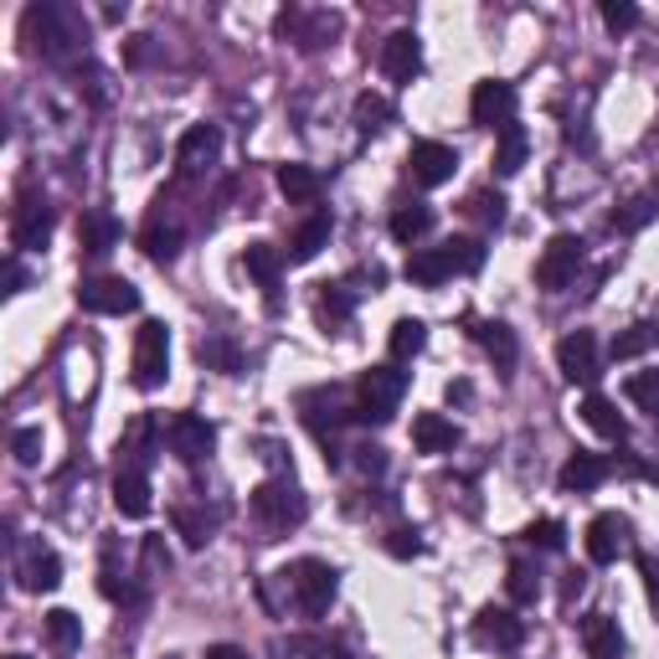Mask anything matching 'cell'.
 <instances>
[{"mask_svg": "<svg viewBox=\"0 0 659 659\" xmlns=\"http://www.w3.org/2000/svg\"><path fill=\"white\" fill-rule=\"evenodd\" d=\"M21 36L32 42L36 57H47V63H57V68L78 63V52H83V42H88L78 11L57 5V0H36V5H26V16H21Z\"/></svg>", "mask_w": 659, "mask_h": 659, "instance_id": "cell-1", "label": "cell"}, {"mask_svg": "<svg viewBox=\"0 0 659 659\" xmlns=\"http://www.w3.org/2000/svg\"><path fill=\"white\" fill-rule=\"evenodd\" d=\"M284 588L288 598H294V609L305 613V618H325L330 613V603H336V592H340V572L330 567V561H294V567H284Z\"/></svg>", "mask_w": 659, "mask_h": 659, "instance_id": "cell-2", "label": "cell"}, {"mask_svg": "<svg viewBox=\"0 0 659 659\" xmlns=\"http://www.w3.org/2000/svg\"><path fill=\"white\" fill-rule=\"evenodd\" d=\"M407 391V372L397 366H372L355 382V423H387Z\"/></svg>", "mask_w": 659, "mask_h": 659, "instance_id": "cell-3", "label": "cell"}, {"mask_svg": "<svg viewBox=\"0 0 659 659\" xmlns=\"http://www.w3.org/2000/svg\"><path fill=\"white\" fill-rule=\"evenodd\" d=\"M305 495H299V485L294 479H263L253 490V515L263 531H288V525L305 521Z\"/></svg>", "mask_w": 659, "mask_h": 659, "instance_id": "cell-4", "label": "cell"}, {"mask_svg": "<svg viewBox=\"0 0 659 659\" xmlns=\"http://www.w3.org/2000/svg\"><path fill=\"white\" fill-rule=\"evenodd\" d=\"M170 372V325L166 320H145L135 330V387L155 391Z\"/></svg>", "mask_w": 659, "mask_h": 659, "instance_id": "cell-5", "label": "cell"}, {"mask_svg": "<svg viewBox=\"0 0 659 659\" xmlns=\"http://www.w3.org/2000/svg\"><path fill=\"white\" fill-rule=\"evenodd\" d=\"M273 32L284 36V42H294L299 52H320L330 47V36H340V16L336 11H299V5H288V11H279Z\"/></svg>", "mask_w": 659, "mask_h": 659, "instance_id": "cell-6", "label": "cell"}, {"mask_svg": "<svg viewBox=\"0 0 659 659\" xmlns=\"http://www.w3.org/2000/svg\"><path fill=\"white\" fill-rule=\"evenodd\" d=\"M78 305L88 315H135L139 309V288L129 279H118V273H93L78 284Z\"/></svg>", "mask_w": 659, "mask_h": 659, "instance_id": "cell-7", "label": "cell"}, {"mask_svg": "<svg viewBox=\"0 0 659 659\" xmlns=\"http://www.w3.org/2000/svg\"><path fill=\"white\" fill-rule=\"evenodd\" d=\"M577 269H582V237L557 232L542 248V258H536V284L552 288V294H561V288L577 279Z\"/></svg>", "mask_w": 659, "mask_h": 659, "instance_id": "cell-8", "label": "cell"}, {"mask_svg": "<svg viewBox=\"0 0 659 659\" xmlns=\"http://www.w3.org/2000/svg\"><path fill=\"white\" fill-rule=\"evenodd\" d=\"M166 443L181 464H202V458L217 448V428L206 423V418H196V412H175L166 423Z\"/></svg>", "mask_w": 659, "mask_h": 659, "instance_id": "cell-9", "label": "cell"}, {"mask_svg": "<svg viewBox=\"0 0 659 659\" xmlns=\"http://www.w3.org/2000/svg\"><path fill=\"white\" fill-rule=\"evenodd\" d=\"M469 118L479 124V129H510V124H515V88L500 83V78H485V83H474Z\"/></svg>", "mask_w": 659, "mask_h": 659, "instance_id": "cell-10", "label": "cell"}, {"mask_svg": "<svg viewBox=\"0 0 659 659\" xmlns=\"http://www.w3.org/2000/svg\"><path fill=\"white\" fill-rule=\"evenodd\" d=\"M557 366H561V376H567L572 387H592V382L603 376V366H598V336H592V330H572V336H561Z\"/></svg>", "mask_w": 659, "mask_h": 659, "instance_id": "cell-11", "label": "cell"}, {"mask_svg": "<svg viewBox=\"0 0 659 659\" xmlns=\"http://www.w3.org/2000/svg\"><path fill=\"white\" fill-rule=\"evenodd\" d=\"M407 166H412V181L418 186H448L458 170V155L454 145H439V139H423V145H412V155H407Z\"/></svg>", "mask_w": 659, "mask_h": 659, "instance_id": "cell-12", "label": "cell"}, {"mask_svg": "<svg viewBox=\"0 0 659 659\" xmlns=\"http://www.w3.org/2000/svg\"><path fill=\"white\" fill-rule=\"evenodd\" d=\"M16 577L26 592H52L57 582H63V561H57V552L42 542H26L16 552Z\"/></svg>", "mask_w": 659, "mask_h": 659, "instance_id": "cell-13", "label": "cell"}, {"mask_svg": "<svg viewBox=\"0 0 659 659\" xmlns=\"http://www.w3.org/2000/svg\"><path fill=\"white\" fill-rule=\"evenodd\" d=\"M382 72H387L391 83H412L418 72H423V42H418V32H391L387 42H382Z\"/></svg>", "mask_w": 659, "mask_h": 659, "instance_id": "cell-14", "label": "cell"}, {"mask_svg": "<svg viewBox=\"0 0 659 659\" xmlns=\"http://www.w3.org/2000/svg\"><path fill=\"white\" fill-rule=\"evenodd\" d=\"M217 155H221L217 124H191L181 135V145H175V166H181V175H202L206 166H217Z\"/></svg>", "mask_w": 659, "mask_h": 659, "instance_id": "cell-15", "label": "cell"}, {"mask_svg": "<svg viewBox=\"0 0 659 659\" xmlns=\"http://www.w3.org/2000/svg\"><path fill=\"white\" fill-rule=\"evenodd\" d=\"M52 206L36 202V196H26V202L16 206V217H11V242H16L21 253H32V248H47L52 237Z\"/></svg>", "mask_w": 659, "mask_h": 659, "instance_id": "cell-16", "label": "cell"}, {"mask_svg": "<svg viewBox=\"0 0 659 659\" xmlns=\"http://www.w3.org/2000/svg\"><path fill=\"white\" fill-rule=\"evenodd\" d=\"M624 546H628V521L624 515H598V521L588 525V557L598 561V567H609V561L624 557Z\"/></svg>", "mask_w": 659, "mask_h": 659, "instance_id": "cell-17", "label": "cell"}, {"mask_svg": "<svg viewBox=\"0 0 659 659\" xmlns=\"http://www.w3.org/2000/svg\"><path fill=\"white\" fill-rule=\"evenodd\" d=\"M582 644H588V659H624V628L609 613H588L582 618Z\"/></svg>", "mask_w": 659, "mask_h": 659, "instance_id": "cell-18", "label": "cell"}, {"mask_svg": "<svg viewBox=\"0 0 659 659\" xmlns=\"http://www.w3.org/2000/svg\"><path fill=\"white\" fill-rule=\"evenodd\" d=\"M474 634H479V644H495V649H521L525 644V624L510 609H485Z\"/></svg>", "mask_w": 659, "mask_h": 659, "instance_id": "cell-19", "label": "cell"}, {"mask_svg": "<svg viewBox=\"0 0 659 659\" xmlns=\"http://www.w3.org/2000/svg\"><path fill=\"white\" fill-rule=\"evenodd\" d=\"M609 479V458L603 454H572L567 464H561V474H557V485L567 495H582V490H598Z\"/></svg>", "mask_w": 659, "mask_h": 659, "instance_id": "cell-20", "label": "cell"}, {"mask_svg": "<svg viewBox=\"0 0 659 659\" xmlns=\"http://www.w3.org/2000/svg\"><path fill=\"white\" fill-rule=\"evenodd\" d=\"M114 510L124 521H139V515H150V479L139 469H118L114 474Z\"/></svg>", "mask_w": 659, "mask_h": 659, "instance_id": "cell-21", "label": "cell"}, {"mask_svg": "<svg viewBox=\"0 0 659 659\" xmlns=\"http://www.w3.org/2000/svg\"><path fill=\"white\" fill-rule=\"evenodd\" d=\"M412 443H418V454H454L458 448V428L443 418V412H418V423H412Z\"/></svg>", "mask_w": 659, "mask_h": 659, "instance_id": "cell-22", "label": "cell"}, {"mask_svg": "<svg viewBox=\"0 0 659 659\" xmlns=\"http://www.w3.org/2000/svg\"><path fill=\"white\" fill-rule=\"evenodd\" d=\"M402 273L418 288H439L443 279H454V258H448V248H418V253L407 258Z\"/></svg>", "mask_w": 659, "mask_h": 659, "instance_id": "cell-23", "label": "cell"}, {"mask_svg": "<svg viewBox=\"0 0 659 659\" xmlns=\"http://www.w3.org/2000/svg\"><path fill=\"white\" fill-rule=\"evenodd\" d=\"M242 269L253 273L258 284H263V294H279V273H284V253L273 248V242H248V253H242Z\"/></svg>", "mask_w": 659, "mask_h": 659, "instance_id": "cell-24", "label": "cell"}, {"mask_svg": "<svg viewBox=\"0 0 659 659\" xmlns=\"http://www.w3.org/2000/svg\"><path fill=\"white\" fill-rule=\"evenodd\" d=\"M330 248V217H309L299 232L288 237V263H315V258Z\"/></svg>", "mask_w": 659, "mask_h": 659, "instance_id": "cell-25", "label": "cell"}, {"mask_svg": "<svg viewBox=\"0 0 659 659\" xmlns=\"http://www.w3.org/2000/svg\"><path fill=\"white\" fill-rule=\"evenodd\" d=\"M118 232H124V227H118L109 212H83V217H78V248H83V253H109L118 242Z\"/></svg>", "mask_w": 659, "mask_h": 659, "instance_id": "cell-26", "label": "cell"}, {"mask_svg": "<svg viewBox=\"0 0 659 659\" xmlns=\"http://www.w3.org/2000/svg\"><path fill=\"white\" fill-rule=\"evenodd\" d=\"M150 454H155V423H150V418H139V423L118 439V469H139V474H145Z\"/></svg>", "mask_w": 659, "mask_h": 659, "instance_id": "cell-27", "label": "cell"}, {"mask_svg": "<svg viewBox=\"0 0 659 659\" xmlns=\"http://www.w3.org/2000/svg\"><path fill=\"white\" fill-rule=\"evenodd\" d=\"M428 232H433V206L428 202H407V206L391 212V237H397L402 248H412V242L428 237Z\"/></svg>", "mask_w": 659, "mask_h": 659, "instance_id": "cell-28", "label": "cell"}, {"mask_svg": "<svg viewBox=\"0 0 659 659\" xmlns=\"http://www.w3.org/2000/svg\"><path fill=\"white\" fill-rule=\"evenodd\" d=\"M582 423H588L592 433H603V439H624L628 433V423L618 418V407H613L603 391H588V397H582Z\"/></svg>", "mask_w": 659, "mask_h": 659, "instance_id": "cell-29", "label": "cell"}, {"mask_svg": "<svg viewBox=\"0 0 659 659\" xmlns=\"http://www.w3.org/2000/svg\"><path fill=\"white\" fill-rule=\"evenodd\" d=\"M474 340H479V345L490 351L495 366H515V351H521V345H515V330H510L505 320H485V325H474Z\"/></svg>", "mask_w": 659, "mask_h": 659, "instance_id": "cell-30", "label": "cell"}, {"mask_svg": "<svg viewBox=\"0 0 659 659\" xmlns=\"http://www.w3.org/2000/svg\"><path fill=\"white\" fill-rule=\"evenodd\" d=\"M139 248H145V258H155V263H170V258L181 253V227L166 217H155L145 232H139Z\"/></svg>", "mask_w": 659, "mask_h": 659, "instance_id": "cell-31", "label": "cell"}, {"mask_svg": "<svg viewBox=\"0 0 659 659\" xmlns=\"http://www.w3.org/2000/svg\"><path fill=\"white\" fill-rule=\"evenodd\" d=\"M47 639H52V649H63V655H72V649H83V618L72 609H52L47 618Z\"/></svg>", "mask_w": 659, "mask_h": 659, "instance_id": "cell-32", "label": "cell"}, {"mask_svg": "<svg viewBox=\"0 0 659 659\" xmlns=\"http://www.w3.org/2000/svg\"><path fill=\"white\" fill-rule=\"evenodd\" d=\"M525 150H531V139H525L521 124L500 129V139H495V170H500V175H521Z\"/></svg>", "mask_w": 659, "mask_h": 659, "instance_id": "cell-33", "label": "cell"}, {"mask_svg": "<svg viewBox=\"0 0 659 659\" xmlns=\"http://www.w3.org/2000/svg\"><path fill=\"white\" fill-rule=\"evenodd\" d=\"M387 345H391V361H412V355L428 345V325L423 320H397L391 325V336H387Z\"/></svg>", "mask_w": 659, "mask_h": 659, "instance_id": "cell-34", "label": "cell"}, {"mask_svg": "<svg viewBox=\"0 0 659 659\" xmlns=\"http://www.w3.org/2000/svg\"><path fill=\"white\" fill-rule=\"evenodd\" d=\"M279 191L288 202H315L320 196V175L309 166H279Z\"/></svg>", "mask_w": 659, "mask_h": 659, "instance_id": "cell-35", "label": "cell"}, {"mask_svg": "<svg viewBox=\"0 0 659 659\" xmlns=\"http://www.w3.org/2000/svg\"><path fill=\"white\" fill-rule=\"evenodd\" d=\"M387 118H391V103L382 99V93H361V99H355V129H361V135H382Z\"/></svg>", "mask_w": 659, "mask_h": 659, "instance_id": "cell-36", "label": "cell"}, {"mask_svg": "<svg viewBox=\"0 0 659 659\" xmlns=\"http://www.w3.org/2000/svg\"><path fill=\"white\" fill-rule=\"evenodd\" d=\"M505 592H510V603H536V598H542V572L525 567V561H510Z\"/></svg>", "mask_w": 659, "mask_h": 659, "instance_id": "cell-37", "label": "cell"}, {"mask_svg": "<svg viewBox=\"0 0 659 659\" xmlns=\"http://www.w3.org/2000/svg\"><path fill=\"white\" fill-rule=\"evenodd\" d=\"M655 340H659L655 325H628L624 336L609 345V355H613V361H634V355H644L649 345H655Z\"/></svg>", "mask_w": 659, "mask_h": 659, "instance_id": "cell-38", "label": "cell"}, {"mask_svg": "<svg viewBox=\"0 0 659 659\" xmlns=\"http://www.w3.org/2000/svg\"><path fill=\"white\" fill-rule=\"evenodd\" d=\"M624 391H628V402L639 407V412H655V418H659V372H634L624 382Z\"/></svg>", "mask_w": 659, "mask_h": 659, "instance_id": "cell-39", "label": "cell"}, {"mask_svg": "<svg viewBox=\"0 0 659 659\" xmlns=\"http://www.w3.org/2000/svg\"><path fill=\"white\" fill-rule=\"evenodd\" d=\"M315 315H320V320L325 325H330V330H336V325H345V320H351V294H345V288H330V284H325L320 288V299H315Z\"/></svg>", "mask_w": 659, "mask_h": 659, "instance_id": "cell-40", "label": "cell"}, {"mask_svg": "<svg viewBox=\"0 0 659 659\" xmlns=\"http://www.w3.org/2000/svg\"><path fill=\"white\" fill-rule=\"evenodd\" d=\"M202 361H206V366H217V372H227V376L242 372V355H237V345H232V340H221V336L202 340Z\"/></svg>", "mask_w": 659, "mask_h": 659, "instance_id": "cell-41", "label": "cell"}, {"mask_svg": "<svg viewBox=\"0 0 659 659\" xmlns=\"http://www.w3.org/2000/svg\"><path fill=\"white\" fill-rule=\"evenodd\" d=\"M598 16H603V26H609V32H634V26L644 21L634 0H603V5H598Z\"/></svg>", "mask_w": 659, "mask_h": 659, "instance_id": "cell-42", "label": "cell"}, {"mask_svg": "<svg viewBox=\"0 0 659 659\" xmlns=\"http://www.w3.org/2000/svg\"><path fill=\"white\" fill-rule=\"evenodd\" d=\"M170 521H175V531L186 536V546H206V536H212V521L196 515L191 505H175V510H170Z\"/></svg>", "mask_w": 659, "mask_h": 659, "instance_id": "cell-43", "label": "cell"}, {"mask_svg": "<svg viewBox=\"0 0 659 659\" xmlns=\"http://www.w3.org/2000/svg\"><path fill=\"white\" fill-rule=\"evenodd\" d=\"M443 248L454 258V273H479V263H485V248H479L474 237H454V242H443Z\"/></svg>", "mask_w": 659, "mask_h": 659, "instance_id": "cell-44", "label": "cell"}, {"mask_svg": "<svg viewBox=\"0 0 659 659\" xmlns=\"http://www.w3.org/2000/svg\"><path fill=\"white\" fill-rule=\"evenodd\" d=\"M525 542L542 546V552H561V546H567V531H561V521H531L525 525Z\"/></svg>", "mask_w": 659, "mask_h": 659, "instance_id": "cell-45", "label": "cell"}, {"mask_svg": "<svg viewBox=\"0 0 659 659\" xmlns=\"http://www.w3.org/2000/svg\"><path fill=\"white\" fill-rule=\"evenodd\" d=\"M469 212L485 221V227H500V221H505V196H500V191H479V196H469Z\"/></svg>", "mask_w": 659, "mask_h": 659, "instance_id": "cell-46", "label": "cell"}, {"mask_svg": "<svg viewBox=\"0 0 659 659\" xmlns=\"http://www.w3.org/2000/svg\"><path fill=\"white\" fill-rule=\"evenodd\" d=\"M103 598H114V603H124V598H135V592H129V582H124V572H118V557H114V546H109V552H103Z\"/></svg>", "mask_w": 659, "mask_h": 659, "instance_id": "cell-47", "label": "cell"}, {"mask_svg": "<svg viewBox=\"0 0 659 659\" xmlns=\"http://www.w3.org/2000/svg\"><path fill=\"white\" fill-rule=\"evenodd\" d=\"M649 217H655V202H649V196H639V202H628L624 212H613V232H639Z\"/></svg>", "mask_w": 659, "mask_h": 659, "instance_id": "cell-48", "label": "cell"}, {"mask_svg": "<svg viewBox=\"0 0 659 659\" xmlns=\"http://www.w3.org/2000/svg\"><path fill=\"white\" fill-rule=\"evenodd\" d=\"M11 448H16V464H26V469H32L36 458H42V428H16Z\"/></svg>", "mask_w": 659, "mask_h": 659, "instance_id": "cell-49", "label": "cell"}, {"mask_svg": "<svg viewBox=\"0 0 659 659\" xmlns=\"http://www.w3.org/2000/svg\"><path fill=\"white\" fill-rule=\"evenodd\" d=\"M355 469L361 474H387V448H382V443H361V448H355Z\"/></svg>", "mask_w": 659, "mask_h": 659, "instance_id": "cell-50", "label": "cell"}, {"mask_svg": "<svg viewBox=\"0 0 659 659\" xmlns=\"http://www.w3.org/2000/svg\"><path fill=\"white\" fill-rule=\"evenodd\" d=\"M387 552L391 557H418V552H423V542H418V531H407V525H397V531H391L387 536Z\"/></svg>", "mask_w": 659, "mask_h": 659, "instance_id": "cell-51", "label": "cell"}, {"mask_svg": "<svg viewBox=\"0 0 659 659\" xmlns=\"http://www.w3.org/2000/svg\"><path fill=\"white\" fill-rule=\"evenodd\" d=\"M124 63H129V68H150V63H155V36H129Z\"/></svg>", "mask_w": 659, "mask_h": 659, "instance_id": "cell-52", "label": "cell"}, {"mask_svg": "<svg viewBox=\"0 0 659 659\" xmlns=\"http://www.w3.org/2000/svg\"><path fill=\"white\" fill-rule=\"evenodd\" d=\"M145 567H150V572H166L170 567V552L160 536H145Z\"/></svg>", "mask_w": 659, "mask_h": 659, "instance_id": "cell-53", "label": "cell"}, {"mask_svg": "<svg viewBox=\"0 0 659 659\" xmlns=\"http://www.w3.org/2000/svg\"><path fill=\"white\" fill-rule=\"evenodd\" d=\"M639 572H644V582H649V603L659 609V567L649 557H639Z\"/></svg>", "mask_w": 659, "mask_h": 659, "instance_id": "cell-54", "label": "cell"}, {"mask_svg": "<svg viewBox=\"0 0 659 659\" xmlns=\"http://www.w3.org/2000/svg\"><path fill=\"white\" fill-rule=\"evenodd\" d=\"M21 284H26V269L11 258V263H5V294H21Z\"/></svg>", "mask_w": 659, "mask_h": 659, "instance_id": "cell-55", "label": "cell"}, {"mask_svg": "<svg viewBox=\"0 0 659 659\" xmlns=\"http://www.w3.org/2000/svg\"><path fill=\"white\" fill-rule=\"evenodd\" d=\"M206 659H253V655H248V649H237V644H212Z\"/></svg>", "mask_w": 659, "mask_h": 659, "instance_id": "cell-56", "label": "cell"}, {"mask_svg": "<svg viewBox=\"0 0 659 659\" xmlns=\"http://www.w3.org/2000/svg\"><path fill=\"white\" fill-rule=\"evenodd\" d=\"M5 659H26V655H5Z\"/></svg>", "mask_w": 659, "mask_h": 659, "instance_id": "cell-57", "label": "cell"}]
</instances>
